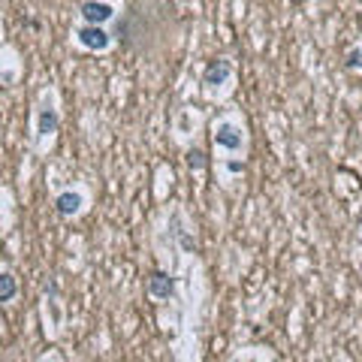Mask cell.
I'll use <instances>...</instances> for the list:
<instances>
[{"label":"cell","mask_w":362,"mask_h":362,"mask_svg":"<svg viewBox=\"0 0 362 362\" xmlns=\"http://www.w3.org/2000/svg\"><path fill=\"white\" fill-rule=\"evenodd\" d=\"M15 293H19V284L10 272H0V302H12Z\"/></svg>","instance_id":"obj_8"},{"label":"cell","mask_w":362,"mask_h":362,"mask_svg":"<svg viewBox=\"0 0 362 362\" xmlns=\"http://www.w3.org/2000/svg\"><path fill=\"white\" fill-rule=\"evenodd\" d=\"M82 206H85V196L79 191H64L55 196V211L60 217H75L82 211Z\"/></svg>","instance_id":"obj_6"},{"label":"cell","mask_w":362,"mask_h":362,"mask_svg":"<svg viewBox=\"0 0 362 362\" xmlns=\"http://www.w3.org/2000/svg\"><path fill=\"white\" fill-rule=\"evenodd\" d=\"M226 169H230V172H241V169H245V163H241V160H230V163H226Z\"/></svg>","instance_id":"obj_11"},{"label":"cell","mask_w":362,"mask_h":362,"mask_svg":"<svg viewBox=\"0 0 362 362\" xmlns=\"http://www.w3.org/2000/svg\"><path fill=\"white\" fill-rule=\"evenodd\" d=\"M75 43L88 51H106L112 45V36L106 34V27H97V25H82L75 27Z\"/></svg>","instance_id":"obj_1"},{"label":"cell","mask_w":362,"mask_h":362,"mask_svg":"<svg viewBox=\"0 0 362 362\" xmlns=\"http://www.w3.org/2000/svg\"><path fill=\"white\" fill-rule=\"evenodd\" d=\"M79 15L85 25H97L103 27L106 21L115 19V6L109 3V0H85V3L79 6Z\"/></svg>","instance_id":"obj_2"},{"label":"cell","mask_w":362,"mask_h":362,"mask_svg":"<svg viewBox=\"0 0 362 362\" xmlns=\"http://www.w3.org/2000/svg\"><path fill=\"white\" fill-rule=\"evenodd\" d=\"M187 166H191V169H206V166H208L206 151H200V148H191V151H187Z\"/></svg>","instance_id":"obj_9"},{"label":"cell","mask_w":362,"mask_h":362,"mask_svg":"<svg viewBox=\"0 0 362 362\" xmlns=\"http://www.w3.org/2000/svg\"><path fill=\"white\" fill-rule=\"evenodd\" d=\"M230 75H232V64L226 58H217V60H211V64L206 67V73H202V85H206V88L226 85Z\"/></svg>","instance_id":"obj_4"},{"label":"cell","mask_w":362,"mask_h":362,"mask_svg":"<svg viewBox=\"0 0 362 362\" xmlns=\"http://www.w3.org/2000/svg\"><path fill=\"white\" fill-rule=\"evenodd\" d=\"M211 139H215V145H221L226 151H241V145H245V133H241V127L232 124V121H221V124H215Z\"/></svg>","instance_id":"obj_3"},{"label":"cell","mask_w":362,"mask_h":362,"mask_svg":"<svg viewBox=\"0 0 362 362\" xmlns=\"http://www.w3.org/2000/svg\"><path fill=\"white\" fill-rule=\"evenodd\" d=\"M58 124H60V118H58V112L51 109V106H43V109L36 112V136H40V139L58 133Z\"/></svg>","instance_id":"obj_7"},{"label":"cell","mask_w":362,"mask_h":362,"mask_svg":"<svg viewBox=\"0 0 362 362\" xmlns=\"http://www.w3.org/2000/svg\"><path fill=\"white\" fill-rule=\"evenodd\" d=\"M362 67V49H350V55H347V70H359Z\"/></svg>","instance_id":"obj_10"},{"label":"cell","mask_w":362,"mask_h":362,"mask_svg":"<svg viewBox=\"0 0 362 362\" xmlns=\"http://www.w3.org/2000/svg\"><path fill=\"white\" fill-rule=\"evenodd\" d=\"M145 290H148V296H154V299H169L172 293H176V278H172L169 272H151Z\"/></svg>","instance_id":"obj_5"}]
</instances>
